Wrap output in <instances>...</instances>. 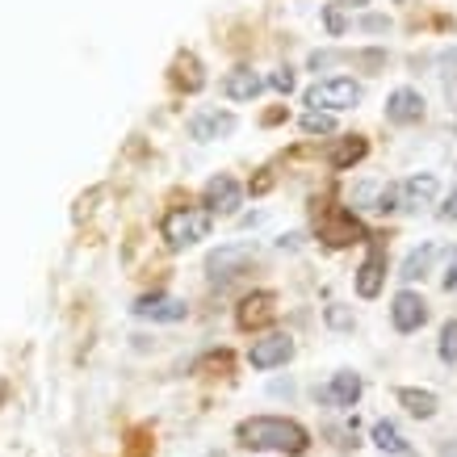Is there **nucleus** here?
Wrapping results in <instances>:
<instances>
[{
	"instance_id": "nucleus-1",
	"label": "nucleus",
	"mask_w": 457,
	"mask_h": 457,
	"mask_svg": "<svg viewBox=\"0 0 457 457\" xmlns=\"http://www.w3.org/2000/svg\"><path fill=\"white\" fill-rule=\"evenodd\" d=\"M239 441L248 449H278V453H303L311 436H306L303 424L281 416H252L239 424Z\"/></svg>"
},
{
	"instance_id": "nucleus-2",
	"label": "nucleus",
	"mask_w": 457,
	"mask_h": 457,
	"mask_svg": "<svg viewBox=\"0 0 457 457\" xmlns=\"http://www.w3.org/2000/svg\"><path fill=\"white\" fill-rule=\"evenodd\" d=\"M210 222H214V210L210 206H177L164 214L160 231H164L168 248H189V244L210 236Z\"/></svg>"
},
{
	"instance_id": "nucleus-3",
	"label": "nucleus",
	"mask_w": 457,
	"mask_h": 457,
	"mask_svg": "<svg viewBox=\"0 0 457 457\" xmlns=\"http://www.w3.org/2000/svg\"><path fill=\"white\" fill-rule=\"evenodd\" d=\"M361 97H365V93H361V84L348 80V76L319 80L315 88H306V105H311V110H353Z\"/></svg>"
},
{
	"instance_id": "nucleus-4",
	"label": "nucleus",
	"mask_w": 457,
	"mask_h": 457,
	"mask_svg": "<svg viewBox=\"0 0 457 457\" xmlns=\"http://www.w3.org/2000/svg\"><path fill=\"white\" fill-rule=\"evenodd\" d=\"M319 239H323L328 248H345L353 239H365V227H361V219L353 210L332 206V210L319 214Z\"/></svg>"
},
{
	"instance_id": "nucleus-5",
	"label": "nucleus",
	"mask_w": 457,
	"mask_h": 457,
	"mask_svg": "<svg viewBox=\"0 0 457 457\" xmlns=\"http://www.w3.org/2000/svg\"><path fill=\"white\" fill-rule=\"evenodd\" d=\"M256 261V244L252 239H244V244H222L219 252H210V281H231L236 273H244V264Z\"/></svg>"
},
{
	"instance_id": "nucleus-6",
	"label": "nucleus",
	"mask_w": 457,
	"mask_h": 457,
	"mask_svg": "<svg viewBox=\"0 0 457 457\" xmlns=\"http://www.w3.org/2000/svg\"><path fill=\"white\" fill-rule=\"evenodd\" d=\"M290 357H294V340L286 332H269L264 340H256L248 353L252 370H278V365H286Z\"/></svg>"
},
{
	"instance_id": "nucleus-7",
	"label": "nucleus",
	"mask_w": 457,
	"mask_h": 457,
	"mask_svg": "<svg viewBox=\"0 0 457 457\" xmlns=\"http://www.w3.org/2000/svg\"><path fill=\"white\" fill-rule=\"evenodd\" d=\"M130 311L139 319H155V323H180V319L189 315L185 298H172V294H143Z\"/></svg>"
},
{
	"instance_id": "nucleus-8",
	"label": "nucleus",
	"mask_w": 457,
	"mask_h": 457,
	"mask_svg": "<svg viewBox=\"0 0 457 457\" xmlns=\"http://www.w3.org/2000/svg\"><path fill=\"white\" fill-rule=\"evenodd\" d=\"M390 319H395L399 332H416V328H424V319H428V303H424L420 294L403 290V294H395V303H390Z\"/></svg>"
},
{
	"instance_id": "nucleus-9",
	"label": "nucleus",
	"mask_w": 457,
	"mask_h": 457,
	"mask_svg": "<svg viewBox=\"0 0 457 457\" xmlns=\"http://www.w3.org/2000/svg\"><path fill=\"white\" fill-rule=\"evenodd\" d=\"M239 202H244V189H239L236 177L219 172V177L206 185V206H210V210H219V214H236Z\"/></svg>"
},
{
	"instance_id": "nucleus-10",
	"label": "nucleus",
	"mask_w": 457,
	"mask_h": 457,
	"mask_svg": "<svg viewBox=\"0 0 457 457\" xmlns=\"http://www.w3.org/2000/svg\"><path fill=\"white\" fill-rule=\"evenodd\" d=\"M382 278H386V252L374 244V248L365 252L361 269H357V294H361V298H378V290H382Z\"/></svg>"
},
{
	"instance_id": "nucleus-11",
	"label": "nucleus",
	"mask_w": 457,
	"mask_h": 457,
	"mask_svg": "<svg viewBox=\"0 0 457 457\" xmlns=\"http://www.w3.org/2000/svg\"><path fill=\"white\" fill-rule=\"evenodd\" d=\"M278 315V294L273 290H256L248 294L244 303H239V328H261V323H269V319Z\"/></svg>"
},
{
	"instance_id": "nucleus-12",
	"label": "nucleus",
	"mask_w": 457,
	"mask_h": 457,
	"mask_svg": "<svg viewBox=\"0 0 457 457\" xmlns=\"http://www.w3.org/2000/svg\"><path fill=\"white\" fill-rule=\"evenodd\" d=\"M236 130V113H219V110H202L197 118H189V135L202 143L210 139H227Z\"/></svg>"
},
{
	"instance_id": "nucleus-13",
	"label": "nucleus",
	"mask_w": 457,
	"mask_h": 457,
	"mask_svg": "<svg viewBox=\"0 0 457 457\" xmlns=\"http://www.w3.org/2000/svg\"><path fill=\"white\" fill-rule=\"evenodd\" d=\"M386 118L399 126H411L424 118V97H420L416 88H395L386 97Z\"/></svg>"
},
{
	"instance_id": "nucleus-14",
	"label": "nucleus",
	"mask_w": 457,
	"mask_h": 457,
	"mask_svg": "<svg viewBox=\"0 0 457 457\" xmlns=\"http://www.w3.org/2000/svg\"><path fill=\"white\" fill-rule=\"evenodd\" d=\"M436 189H441V185H436V177H432V172H416V177H407L403 180V206H411V210H420V206H428L432 197H436Z\"/></svg>"
},
{
	"instance_id": "nucleus-15",
	"label": "nucleus",
	"mask_w": 457,
	"mask_h": 457,
	"mask_svg": "<svg viewBox=\"0 0 457 457\" xmlns=\"http://www.w3.org/2000/svg\"><path fill=\"white\" fill-rule=\"evenodd\" d=\"M319 399L323 403H336V407H353V403L361 399V374H336L332 378V386L328 390H319Z\"/></svg>"
},
{
	"instance_id": "nucleus-16",
	"label": "nucleus",
	"mask_w": 457,
	"mask_h": 457,
	"mask_svg": "<svg viewBox=\"0 0 457 457\" xmlns=\"http://www.w3.org/2000/svg\"><path fill=\"white\" fill-rule=\"evenodd\" d=\"M261 88H264V80L252 68H236L227 80H222V93H227L231 101H252Z\"/></svg>"
},
{
	"instance_id": "nucleus-17",
	"label": "nucleus",
	"mask_w": 457,
	"mask_h": 457,
	"mask_svg": "<svg viewBox=\"0 0 457 457\" xmlns=\"http://www.w3.org/2000/svg\"><path fill=\"white\" fill-rule=\"evenodd\" d=\"M172 84L177 88H185V93H197L202 84H206V71H202V63H197V55H177V63H172Z\"/></svg>"
},
{
	"instance_id": "nucleus-18",
	"label": "nucleus",
	"mask_w": 457,
	"mask_h": 457,
	"mask_svg": "<svg viewBox=\"0 0 457 457\" xmlns=\"http://www.w3.org/2000/svg\"><path fill=\"white\" fill-rule=\"evenodd\" d=\"M365 152H370V143L361 139V135H348V139H336L332 143L328 164H332V168H353L357 160H365Z\"/></svg>"
},
{
	"instance_id": "nucleus-19",
	"label": "nucleus",
	"mask_w": 457,
	"mask_h": 457,
	"mask_svg": "<svg viewBox=\"0 0 457 457\" xmlns=\"http://www.w3.org/2000/svg\"><path fill=\"white\" fill-rule=\"evenodd\" d=\"M399 403L411 411L416 420H428V416H436V395L432 390H411V386H403L399 390Z\"/></svg>"
},
{
	"instance_id": "nucleus-20",
	"label": "nucleus",
	"mask_w": 457,
	"mask_h": 457,
	"mask_svg": "<svg viewBox=\"0 0 457 457\" xmlns=\"http://www.w3.org/2000/svg\"><path fill=\"white\" fill-rule=\"evenodd\" d=\"M374 445L382 449V453H399V457H411V445L403 441V432L390 424V420H382V424H374Z\"/></svg>"
},
{
	"instance_id": "nucleus-21",
	"label": "nucleus",
	"mask_w": 457,
	"mask_h": 457,
	"mask_svg": "<svg viewBox=\"0 0 457 457\" xmlns=\"http://www.w3.org/2000/svg\"><path fill=\"white\" fill-rule=\"evenodd\" d=\"M432 256H436V248H432V244H424V248H416V252H407V261H403V269H399V278L403 281L424 278V273H428V264H432Z\"/></svg>"
},
{
	"instance_id": "nucleus-22",
	"label": "nucleus",
	"mask_w": 457,
	"mask_h": 457,
	"mask_svg": "<svg viewBox=\"0 0 457 457\" xmlns=\"http://www.w3.org/2000/svg\"><path fill=\"white\" fill-rule=\"evenodd\" d=\"M303 130H306V135H332V130H336V118H332V113L306 110L303 113Z\"/></svg>"
},
{
	"instance_id": "nucleus-23",
	"label": "nucleus",
	"mask_w": 457,
	"mask_h": 457,
	"mask_svg": "<svg viewBox=\"0 0 457 457\" xmlns=\"http://www.w3.org/2000/svg\"><path fill=\"white\" fill-rule=\"evenodd\" d=\"M441 361H449V365L457 361V319H449L441 332Z\"/></svg>"
},
{
	"instance_id": "nucleus-24",
	"label": "nucleus",
	"mask_w": 457,
	"mask_h": 457,
	"mask_svg": "<svg viewBox=\"0 0 457 457\" xmlns=\"http://www.w3.org/2000/svg\"><path fill=\"white\" fill-rule=\"evenodd\" d=\"M374 210H382V214H390V210H399V189L395 185H386L382 194H378V206Z\"/></svg>"
},
{
	"instance_id": "nucleus-25",
	"label": "nucleus",
	"mask_w": 457,
	"mask_h": 457,
	"mask_svg": "<svg viewBox=\"0 0 457 457\" xmlns=\"http://www.w3.org/2000/svg\"><path fill=\"white\" fill-rule=\"evenodd\" d=\"M269 84H273L278 93H290V88H294V71L290 68H278L273 76H269Z\"/></svg>"
},
{
	"instance_id": "nucleus-26",
	"label": "nucleus",
	"mask_w": 457,
	"mask_h": 457,
	"mask_svg": "<svg viewBox=\"0 0 457 457\" xmlns=\"http://www.w3.org/2000/svg\"><path fill=\"white\" fill-rule=\"evenodd\" d=\"M328 323L332 328H353V315H348L345 306H328Z\"/></svg>"
},
{
	"instance_id": "nucleus-27",
	"label": "nucleus",
	"mask_w": 457,
	"mask_h": 457,
	"mask_svg": "<svg viewBox=\"0 0 457 457\" xmlns=\"http://www.w3.org/2000/svg\"><path fill=\"white\" fill-rule=\"evenodd\" d=\"M445 290H457V248L449 256V269H445Z\"/></svg>"
},
{
	"instance_id": "nucleus-28",
	"label": "nucleus",
	"mask_w": 457,
	"mask_h": 457,
	"mask_svg": "<svg viewBox=\"0 0 457 457\" xmlns=\"http://www.w3.org/2000/svg\"><path fill=\"white\" fill-rule=\"evenodd\" d=\"M328 29H332V34H345V17H340V9H328Z\"/></svg>"
},
{
	"instance_id": "nucleus-29",
	"label": "nucleus",
	"mask_w": 457,
	"mask_h": 457,
	"mask_svg": "<svg viewBox=\"0 0 457 457\" xmlns=\"http://www.w3.org/2000/svg\"><path fill=\"white\" fill-rule=\"evenodd\" d=\"M441 219H457V189L449 197H445V206H441Z\"/></svg>"
},
{
	"instance_id": "nucleus-30",
	"label": "nucleus",
	"mask_w": 457,
	"mask_h": 457,
	"mask_svg": "<svg viewBox=\"0 0 457 457\" xmlns=\"http://www.w3.org/2000/svg\"><path fill=\"white\" fill-rule=\"evenodd\" d=\"M361 26H365V29H386L390 21H386V17H365V21H361Z\"/></svg>"
},
{
	"instance_id": "nucleus-31",
	"label": "nucleus",
	"mask_w": 457,
	"mask_h": 457,
	"mask_svg": "<svg viewBox=\"0 0 457 457\" xmlns=\"http://www.w3.org/2000/svg\"><path fill=\"white\" fill-rule=\"evenodd\" d=\"M345 4H370V0H345Z\"/></svg>"
}]
</instances>
